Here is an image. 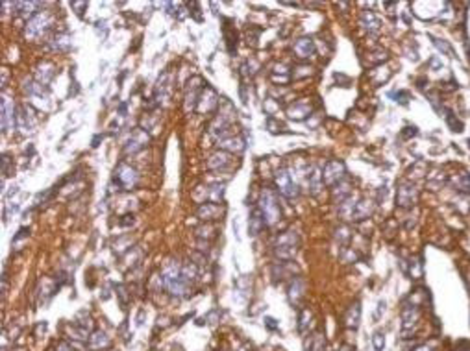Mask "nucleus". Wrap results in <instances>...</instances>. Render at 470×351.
<instances>
[{"label": "nucleus", "mask_w": 470, "mask_h": 351, "mask_svg": "<svg viewBox=\"0 0 470 351\" xmlns=\"http://www.w3.org/2000/svg\"><path fill=\"white\" fill-rule=\"evenodd\" d=\"M161 283L173 296H184L187 290V283L182 276V266H178L174 261H168L161 272Z\"/></svg>", "instance_id": "obj_1"}, {"label": "nucleus", "mask_w": 470, "mask_h": 351, "mask_svg": "<svg viewBox=\"0 0 470 351\" xmlns=\"http://www.w3.org/2000/svg\"><path fill=\"white\" fill-rule=\"evenodd\" d=\"M298 252V235L292 229L280 233L274 244V254L280 261H291Z\"/></svg>", "instance_id": "obj_2"}, {"label": "nucleus", "mask_w": 470, "mask_h": 351, "mask_svg": "<svg viewBox=\"0 0 470 351\" xmlns=\"http://www.w3.org/2000/svg\"><path fill=\"white\" fill-rule=\"evenodd\" d=\"M260 211H261V215H263V218H265V224L269 227L274 226V224H278V222L281 220L280 204H278V200H276V194L272 192V190L265 189L263 192H261Z\"/></svg>", "instance_id": "obj_3"}, {"label": "nucleus", "mask_w": 470, "mask_h": 351, "mask_svg": "<svg viewBox=\"0 0 470 351\" xmlns=\"http://www.w3.org/2000/svg\"><path fill=\"white\" fill-rule=\"evenodd\" d=\"M50 24H52V17L47 11H37V15L32 17L26 24V37L30 39H41L45 33L49 32Z\"/></svg>", "instance_id": "obj_4"}, {"label": "nucleus", "mask_w": 470, "mask_h": 351, "mask_svg": "<svg viewBox=\"0 0 470 351\" xmlns=\"http://www.w3.org/2000/svg\"><path fill=\"white\" fill-rule=\"evenodd\" d=\"M113 179L119 189L132 190L135 185L139 183V174L135 172V168H132L130 165L119 163V167L115 168V172H113Z\"/></svg>", "instance_id": "obj_5"}, {"label": "nucleus", "mask_w": 470, "mask_h": 351, "mask_svg": "<svg viewBox=\"0 0 470 351\" xmlns=\"http://www.w3.org/2000/svg\"><path fill=\"white\" fill-rule=\"evenodd\" d=\"M274 179H276V187H278V190H280V194L285 196L287 200H294V198L300 194L298 185L292 181V176L289 174L287 168H280V170L276 172Z\"/></svg>", "instance_id": "obj_6"}, {"label": "nucleus", "mask_w": 470, "mask_h": 351, "mask_svg": "<svg viewBox=\"0 0 470 351\" xmlns=\"http://www.w3.org/2000/svg\"><path fill=\"white\" fill-rule=\"evenodd\" d=\"M345 178H346L345 163L339 161V159H331V161L326 163L324 170H322V179H324V183L328 187H335Z\"/></svg>", "instance_id": "obj_7"}, {"label": "nucleus", "mask_w": 470, "mask_h": 351, "mask_svg": "<svg viewBox=\"0 0 470 351\" xmlns=\"http://www.w3.org/2000/svg\"><path fill=\"white\" fill-rule=\"evenodd\" d=\"M418 200V190L413 183L409 181H404V183L398 185V190H396V206L402 207V209H409L413 207Z\"/></svg>", "instance_id": "obj_8"}, {"label": "nucleus", "mask_w": 470, "mask_h": 351, "mask_svg": "<svg viewBox=\"0 0 470 351\" xmlns=\"http://www.w3.org/2000/svg\"><path fill=\"white\" fill-rule=\"evenodd\" d=\"M17 126V115H15V106H13V100L2 96V131L8 133Z\"/></svg>", "instance_id": "obj_9"}, {"label": "nucleus", "mask_w": 470, "mask_h": 351, "mask_svg": "<svg viewBox=\"0 0 470 351\" xmlns=\"http://www.w3.org/2000/svg\"><path fill=\"white\" fill-rule=\"evenodd\" d=\"M420 318V311H418V305L416 303H405L402 307V322H404V329H411L413 325L418 322Z\"/></svg>", "instance_id": "obj_10"}, {"label": "nucleus", "mask_w": 470, "mask_h": 351, "mask_svg": "<svg viewBox=\"0 0 470 351\" xmlns=\"http://www.w3.org/2000/svg\"><path fill=\"white\" fill-rule=\"evenodd\" d=\"M309 113H311V104H309L308 98L298 100V102H294L291 108L287 109V115L292 120H304L306 117H309Z\"/></svg>", "instance_id": "obj_11"}, {"label": "nucleus", "mask_w": 470, "mask_h": 351, "mask_svg": "<svg viewBox=\"0 0 470 351\" xmlns=\"http://www.w3.org/2000/svg\"><path fill=\"white\" fill-rule=\"evenodd\" d=\"M292 50H294L296 58H300V60H308L309 56H313V52H315L313 39L311 37H300L296 43L292 44Z\"/></svg>", "instance_id": "obj_12"}, {"label": "nucleus", "mask_w": 470, "mask_h": 351, "mask_svg": "<svg viewBox=\"0 0 470 351\" xmlns=\"http://www.w3.org/2000/svg\"><path fill=\"white\" fill-rule=\"evenodd\" d=\"M146 140H148V135H146L143 130H137L134 135L128 139V142H126V146H124L126 154H137L139 150H143L146 144Z\"/></svg>", "instance_id": "obj_13"}, {"label": "nucleus", "mask_w": 470, "mask_h": 351, "mask_svg": "<svg viewBox=\"0 0 470 351\" xmlns=\"http://www.w3.org/2000/svg\"><path fill=\"white\" fill-rule=\"evenodd\" d=\"M304 290H306L304 281L300 279V277H292L291 285H289V292H287V296H289V302H291V305H298V303L302 302Z\"/></svg>", "instance_id": "obj_14"}, {"label": "nucleus", "mask_w": 470, "mask_h": 351, "mask_svg": "<svg viewBox=\"0 0 470 351\" xmlns=\"http://www.w3.org/2000/svg\"><path fill=\"white\" fill-rule=\"evenodd\" d=\"M308 185H309V192L313 196H317L324 185V179H322V174H320L319 167H311L308 170Z\"/></svg>", "instance_id": "obj_15"}, {"label": "nucleus", "mask_w": 470, "mask_h": 351, "mask_svg": "<svg viewBox=\"0 0 470 351\" xmlns=\"http://www.w3.org/2000/svg\"><path fill=\"white\" fill-rule=\"evenodd\" d=\"M267 227L265 224V218H263V215H261L260 207H255L252 213H250V220H248V231L252 237H255V235H260L263 229Z\"/></svg>", "instance_id": "obj_16"}, {"label": "nucleus", "mask_w": 470, "mask_h": 351, "mask_svg": "<svg viewBox=\"0 0 470 351\" xmlns=\"http://www.w3.org/2000/svg\"><path fill=\"white\" fill-rule=\"evenodd\" d=\"M359 322H361V305H359V302H356V303H352L350 309L346 311L345 325L348 329L356 331L357 327H359Z\"/></svg>", "instance_id": "obj_17"}, {"label": "nucleus", "mask_w": 470, "mask_h": 351, "mask_svg": "<svg viewBox=\"0 0 470 351\" xmlns=\"http://www.w3.org/2000/svg\"><path fill=\"white\" fill-rule=\"evenodd\" d=\"M222 213H224V209H222L219 204H215V202L202 204V206L198 207V216L204 218V220H215V218H219V215H222Z\"/></svg>", "instance_id": "obj_18"}, {"label": "nucleus", "mask_w": 470, "mask_h": 351, "mask_svg": "<svg viewBox=\"0 0 470 351\" xmlns=\"http://www.w3.org/2000/svg\"><path fill=\"white\" fill-rule=\"evenodd\" d=\"M348 198H352V183L348 179H343L340 183H337L333 187V202L335 204H343Z\"/></svg>", "instance_id": "obj_19"}, {"label": "nucleus", "mask_w": 470, "mask_h": 351, "mask_svg": "<svg viewBox=\"0 0 470 351\" xmlns=\"http://www.w3.org/2000/svg\"><path fill=\"white\" fill-rule=\"evenodd\" d=\"M359 24H361L368 33L379 32V19L374 15L372 11H363L361 17H359Z\"/></svg>", "instance_id": "obj_20"}, {"label": "nucleus", "mask_w": 470, "mask_h": 351, "mask_svg": "<svg viewBox=\"0 0 470 351\" xmlns=\"http://www.w3.org/2000/svg\"><path fill=\"white\" fill-rule=\"evenodd\" d=\"M17 128L22 131V133H28V131H33L35 128V122H33L32 117H28L26 109L21 108L17 111Z\"/></svg>", "instance_id": "obj_21"}, {"label": "nucleus", "mask_w": 470, "mask_h": 351, "mask_svg": "<svg viewBox=\"0 0 470 351\" xmlns=\"http://www.w3.org/2000/svg\"><path fill=\"white\" fill-rule=\"evenodd\" d=\"M215 106H217V94H215V91L207 85V96H205V91L200 92V98H198V109H200V111H211Z\"/></svg>", "instance_id": "obj_22"}, {"label": "nucleus", "mask_w": 470, "mask_h": 351, "mask_svg": "<svg viewBox=\"0 0 470 351\" xmlns=\"http://www.w3.org/2000/svg\"><path fill=\"white\" fill-rule=\"evenodd\" d=\"M108 346H109V338L104 331H95V333L89 336V347H91V349L98 351V349L108 347Z\"/></svg>", "instance_id": "obj_23"}, {"label": "nucleus", "mask_w": 470, "mask_h": 351, "mask_svg": "<svg viewBox=\"0 0 470 351\" xmlns=\"http://www.w3.org/2000/svg\"><path fill=\"white\" fill-rule=\"evenodd\" d=\"M452 185L455 187V190H459L463 194H470V174L468 172L457 174L455 178H452Z\"/></svg>", "instance_id": "obj_24"}, {"label": "nucleus", "mask_w": 470, "mask_h": 351, "mask_svg": "<svg viewBox=\"0 0 470 351\" xmlns=\"http://www.w3.org/2000/svg\"><path fill=\"white\" fill-rule=\"evenodd\" d=\"M230 165V156L228 154H224V152H219V154H215V156L209 157V161H207V168H224Z\"/></svg>", "instance_id": "obj_25"}, {"label": "nucleus", "mask_w": 470, "mask_h": 351, "mask_svg": "<svg viewBox=\"0 0 470 351\" xmlns=\"http://www.w3.org/2000/svg\"><path fill=\"white\" fill-rule=\"evenodd\" d=\"M311 318H313V314H311V311H309V309H302V311H300V314H298V331H300L302 335H306V333L309 331Z\"/></svg>", "instance_id": "obj_26"}, {"label": "nucleus", "mask_w": 470, "mask_h": 351, "mask_svg": "<svg viewBox=\"0 0 470 351\" xmlns=\"http://www.w3.org/2000/svg\"><path fill=\"white\" fill-rule=\"evenodd\" d=\"M15 8H17V11H19L22 17H30V15L35 17V15H37V13H35V10L39 8V2H17Z\"/></svg>", "instance_id": "obj_27"}, {"label": "nucleus", "mask_w": 470, "mask_h": 351, "mask_svg": "<svg viewBox=\"0 0 470 351\" xmlns=\"http://www.w3.org/2000/svg\"><path fill=\"white\" fill-rule=\"evenodd\" d=\"M326 349V338L320 333H315L308 342V351H324Z\"/></svg>", "instance_id": "obj_28"}, {"label": "nucleus", "mask_w": 470, "mask_h": 351, "mask_svg": "<svg viewBox=\"0 0 470 351\" xmlns=\"http://www.w3.org/2000/svg\"><path fill=\"white\" fill-rule=\"evenodd\" d=\"M444 119H446V124L450 126V130L455 131V133H461V131H463V128H465V126H463V122H461V120L457 119V117H455V115L452 113L450 109H446Z\"/></svg>", "instance_id": "obj_29"}, {"label": "nucleus", "mask_w": 470, "mask_h": 351, "mask_svg": "<svg viewBox=\"0 0 470 351\" xmlns=\"http://www.w3.org/2000/svg\"><path fill=\"white\" fill-rule=\"evenodd\" d=\"M430 39H432V43L437 46L443 54H446V56H450V58H455L454 56V48H452V44L448 43V41H443V39H437V37H433V35H430Z\"/></svg>", "instance_id": "obj_30"}, {"label": "nucleus", "mask_w": 470, "mask_h": 351, "mask_svg": "<svg viewBox=\"0 0 470 351\" xmlns=\"http://www.w3.org/2000/svg\"><path fill=\"white\" fill-rule=\"evenodd\" d=\"M69 46H70V37L67 35V33H63V35H58V37L54 39V48L67 50Z\"/></svg>", "instance_id": "obj_31"}, {"label": "nucleus", "mask_w": 470, "mask_h": 351, "mask_svg": "<svg viewBox=\"0 0 470 351\" xmlns=\"http://www.w3.org/2000/svg\"><path fill=\"white\" fill-rule=\"evenodd\" d=\"M292 70H294V72H292V78H294V80H300V78H306V76L311 74V67L309 65H300Z\"/></svg>", "instance_id": "obj_32"}, {"label": "nucleus", "mask_w": 470, "mask_h": 351, "mask_svg": "<svg viewBox=\"0 0 470 351\" xmlns=\"http://www.w3.org/2000/svg\"><path fill=\"white\" fill-rule=\"evenodd\" d=\"M372 344H374V349L376 351H381L385 347V336H383V333H374V336H372Z\"/></svg>", "instance_id": "obj_33"}, {"label": "nucleus", "mask_w": 470, "mask_h": 351, "mask_svg": "<svg viewBox=\"0 0 470 351\" xmlns=\"http://www.w3.org/2000/svg\"><path fill=\"white\" fill-rule=\"evenodd\" d=\"M267 128H269L270 133H280V131L283 130V126H281L280 122H276L272 115H269V119H267Z\"/></svg>", "instance_id": "obj_34"}, {"label": "nucleus", "mask_w": 470, "mask_h": 351, "mask_svg": "<svg viewBox=\"0 0 470 351\" xmlns=\"http://www.w3.org/2000/svg\"><path fill=\"white\" fill-rule=\"evenodd\" d=\"M211 198H213V202L215 204H219V202L222 200V194H224V185H215V187H211Z\"/></svg>", "instance_id": "obj_35"}, {"label": "nucleus", "mask_w": 470, "mask_h": 351, "mask_svg": "<svg viewBox=\"0 0 470 351\" xmlns=\"http://www.w3.org/2000/svg\"><path fill=\"white\" fill-rule=\"evenodd\" d=\"M411 276H413V279H420L422 277V263L420 261H411Z\"/></svg>", "instance_id": "obj_36"}, {"label": "nucleus", "mask_w": 470, "mask_h": 351, "mask_svg": "<svg viewBox=\"0 0 470 351\" xmlns=\"http://www.w3.org/2000/svg\"><path fill=\"white\" fill-rule=\"evenodd\" d=\"M337 238L340 240V244H346L348 240H350V231H348V227L346 226H340L339 229H337Z\"/></svg>", "instance_id": "obj_37"}, {"label": "nucleus", "mask_w": 470, "mask_h": 351, "mask_svg": "<svg viewBox=\"0 0 470 351\" xmlns=\"http://www.w3.org/2000/svg\"><path fill=\"white\" fill-rule=\"evenodd\" d=\"M416 133H418L416 126H407V128H404V131H402V137H404V139H409V137H415Z\"/></svg>", "instance_id": "obj_38"}, {"label": "nucleus", "mask_w": 470, "mask_h": 351, "mask_svg": "<svg viewBox=\"0 0 470 351\" xmlns=\"http://www.w3.org/2000/svg\"><path fill=\"white\" fill-rule=\"evenodd\" d=\"M393 96L396 98V102L400 104H407V98H409V92L407 91H398L396 94H393Z\"/></svg>", "instance_id": "obj_39"}, {"label": "nucleus", "mask_w": 470, "mask_h": 351, "mask_svg": "<svg viewBox=\"0 0 470 351\" xmlns=\"http://www.w3.org/2000/svg\"><path fill=\"white\" fill-rule=\"evenodd\" d=\"M430 67H432L433 70H441V69H443V63H441V60H439L437 56H435V58H432V60H430Z\"/></svg>", "instance_id": "obj_40"}, {"label": "nucleus", "mask_w": 470, "mask_h": 351, "mask_svg": "<svg viewBox=\"0 0 470 351\" xmlns=\"http://www.w3.org/2000/svg\"><path fill=\"white\" fill-rule=\"evenodd\" d=\"M70 6H72L74 10H78V15H80V17H81V13H83V11H81V10H86V8H87V4H86V2H72V4H70Z\"/></svg>", "instance_id": "obj_41"}, {"label": "nucleus", "mask_w": 470, "mask_h": 351, "mask_svg": "<svg viewBox=\"0 0 470 351\" xmlns=\"http://www.w3.org/2000/svg\"><path fill=\"white\" fill-rule=\"evenodd\" d=\"M265 325L269 327V329H272V331L278 329V324H276V320H274V318H270V316H267V318H265Z\"/></svg>", "instance_id": "obj_42"}, {"label": "nucleus", "mask_w": 470, "mask_h": 351, "mask_svg": "<svg viewBox=\"0 0 470 351\" xmlns=\"http://www.w3.org/2000/svg\"><path fill=\"white\" fill-rule=\"evenodd\" d=\"M58 351H72V347H70L67 342H63V344H60V346H58Z\"/></svg>", "instance_id": "obj_43"}, {"label": "nucleus", "mask_w": 470, "mask_h": 351, "mask_svg": "<svg viewBox=\"0 0 470 351\" xmlns=\"http://www.w3.org/2000/svg\"><path fill=\"white\" fill-rule=\"evenodd\" d=\"M337 351H356V349H354V347H352V346H340Z\"/></svg>", "instance_id": "obj_44"}, {"label": "nucleus", "mask_w": 470, "mask_h": 351, "mask_svg": "<svg viewBox=\"0 0 470 351\" xmlns=\"http://www.w3.org/2000/svg\"><path fill=\"white\" fill-rule=\"evenodd\" d=\"M119 113L120 115H126V104H120V106H119Z\"/></svg>", "instance_id": "obj_45"}, {"label": "nucleus", "mask_w": 470, "mask_h": 351, "mask_svg": "<svg viewBox=\"0 0 470 351\" xmlns=\"http://www.w3.org/2000/svg\"><path fill=\"white\" fill-rule=\"evenodd\" d=\"M413 351H432L428 346H418V347H415Z\"/></svg>", "instance_id": "obj_46"}, {"label": "nucleus", "mask_w": 470, "mask_h": 351, "mask_svg": "<svg viewBox=\"0 0 470 351\" xmlns=\"http://www.w3.org/2000/svg\"><path fill=\"white\" fill-rule=\"evenodd\" d=\"M466 144H468V150H470V139H468V140H466Z\"/></svg>", "instance_id": "obj_47"}]
</instances>
